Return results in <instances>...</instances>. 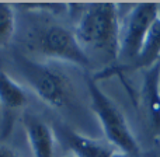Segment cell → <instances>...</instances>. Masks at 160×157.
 Wrapping results in <instances>:
<instances>
[{
	"mask_svg": "<svg viewBox=\"0 0 160 157\" xmlns=\"http://www.w3.org/2000/svg\"><path fill=\"white\" fill-rule=\"evenodd\" d=\"M160 62V16L158 17V20L155 21V24L152 25L149 34L146 37L145 45L141 51L136 63L139 66L148 67L153 66V65L159 63Z\"/></svg>",
	"mask_w": 160,
	"mask_h": 157,
	"instance_id": "cell-10",
	"label": "cell"
},
{
	"mask_svg": "<svg viewBox=\"0 0 160 157\" xmlns=\"http://www.w3.org/2000/svg\"><path fill=\"white\" fill-rule=\"evenodd\" d=\"M160 16L159 3H136L121 20L119 58L124 61H138L152 25Z\"/></svg>",
	"mask_w": 160,
	"mask_h": 157,
	"instance_id": "cell-5",
	"label": "cell"
},
{
	"mask_svg": "<svg viewBox=\"0 0 160 157\" xmlns=\"http://www.w3.org/2000/svg\"><path fill=\"white\" fill-rule=\"evenodd\" d=\"M0 157H21V155L11 146L0 143Z\"/></svg>",
	"mask_w": 160,
	"mask_h": 157,
	"instance_id": "cell-12",
	"label": "cell"
},
{
	"mask_svg": "<svg viewBox=\"0 0 160 157\" xmlns=\"http://www.w3.org/2000/svg\"><path fill=\"white\" fill-rule=\"evenodd\" d=\"M30 51L53 61L68 62L79 67H88L90 59L80 47L73 30L58 22H45L30 28L25 37Z\"/></svg>",
	"mask_w": 160,
	"mask_h": 157,
	"instance_id": "cell-3",
	"label": "cell"
},
{
	"mask_svg": "<svg viewBox=\"0 0 160 157\" xmlns=\"http://www.w3.org/2000/svg\"><path fill=\"white\" fill-rule=\"evenodd\" d=\"M87 90L93 112L108 143L121 155L138 156L139 143L121 110L98 87L96 79L87 80Z\"/></svg>",
	"mask_w": 160,
	"mask_h": 157,
	"instance_id": "cell-4",
	"label": "cell"
},
{
	"mask_svg": "<svg viewBox=\"0 0 160 157\" xmlns=\"http://www.w3.org/2000/svg\"><path fill=\"white\" fill-rule=\"evenodd\" d=\"M28 104V91L18 80L13 79L4 70H0V112L2 126L0 138L6 139L14 128L17 112Z\"/></svg>",
	"mask_w": 160,
	"mask_h": 157,
	"instance_id": "cell-6",
	"label": "cell"
},
{
	"mask_svg": "<svg viewBox=\"0 0 160 157\" xmlns=\"http://www.w3.org/2000/svg\"><path fill=\"white\" fill-rule=\"evenodd\" d=\"M21 122L32 157H55L56 132L53 128L31 114H24Z\"/></svg>",
	"mask_w": 160,
	"mask_h": 157,
	"instance_id": "cell-7",
	"label": "cell"
},
{
	"mask_svg": "<svg viewBox=\"0 0 160 157\" xmlns=\"http://www.w3.org/2000/svg\"><path fill=\"white\" fill-rule=\"evenodd\" d=\"M68 157H75V156H68Z\"/></svg>",
	"mask_w": 160,
	"mask_h": 157,
	"instance_id": "cell-13",
	"label": "cell"
},
{
	"mask_svg": "<svg viewBox=\"0 0 160 157\" xmlns=\"http://www.w3.org/2000/svg\"><path fill=\"white\" fill-rule=\"evenodd\" d=\"M73 32L88 59L94 55L104 62L117 61L121 34L118 4L114 2L84 4L79 11Z\"/></svg>",
	"mask_w": 160,
	"mask_h": 157,
	"instance_id": "cell-1",
	"label": "cell"
},
{
	"mask_svg": "<svg viewBox=\"0 0 160 157\" xmlns=\"http://www.w3.org/2000/svg\"><path fill=\"white\" fill-rule=\"evenodd\" d=\"M17 20L13 4L0 3V49L11 41L16 34Z\"/></svg>",
	"mask_w": 160,
	"mask_h": 157,
	"instance_id": "cell-11",
	"label": "cell"
},
{
	"mask_svg": "<svg viewBox=\"0 0 160 157\" xmlns=\"http://www.w3.org/2000/svg\"><path fill=\"white\" fill-rule=\"evenodd\" d=\"M159 8H160V3H159Z\"/></svg>",
	"mask_w": 160,
	"mask_h": 157,
	"instance_id": "cell-14",
	"label": "cell"
},
{
	"mask_svg": "<svg viewBox=\"0 0 160 157\" xmlns=\"http://www.w3.org/2000/svg\"><path fill=\"white\" fill-rule=\"evenodd\" d=\"M143 102L153 132L160 133V62L146 69L143 79Z\"/></svg>",
	"mask_w": 160,
	"mask_h": 157,
	"instance_id": "cell-9",
	"label": "cell"
},
{
	"mask_svg": "<svg viewBox=\"0 0 160 157\" xmlns=\"http://www.w3.org/2000/svg\"><path fill=\"white\" fill-rule=\"evenodd\" d=\"M59 136L65 140L75 157H117V150L110 143L91 139L69 128H58Z\"/></svg>",
	"mask_w": 160,
	"mask_h": 157,
	"instance_id": "cell-8",
	"label": "cell"
},
{
	"mask_svg": "<svg viewBox=\"0 0 160 157\" xmlns=\"http://www.w3.org/2000/svg\"><path fill=\"white\" fill-rule=\"evenodd\" d=\"M14 66L27 87L48 107L65 110L72 105L73 86L62 69L18 52L14 53Z\"/></svg>",
	"mask_w": 160,
	"mask_h": 157,
	"instance_id": "cell-2",
	"label": "cell"
}]
</instances>
